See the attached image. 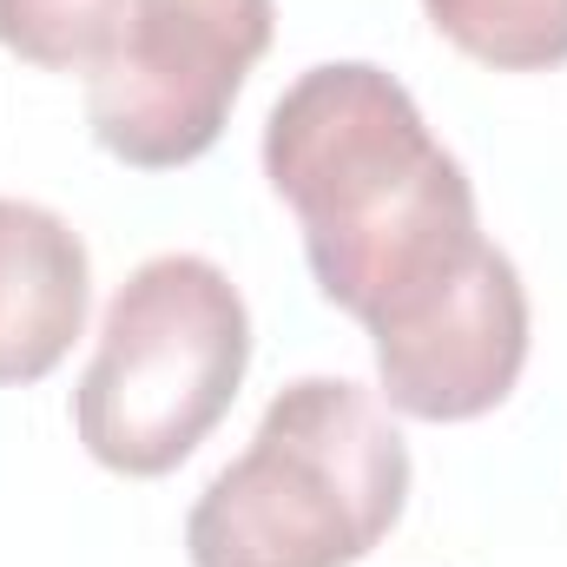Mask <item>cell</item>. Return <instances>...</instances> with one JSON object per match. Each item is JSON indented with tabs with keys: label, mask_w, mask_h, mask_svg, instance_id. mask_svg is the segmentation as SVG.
Instances as JSON below:
<instances>
[{
	"label": "cell",
	"mask_w": 567,
	"mask_h": 567,
	"mask_svg": "<svg viewBox=\"0 0 567 567\" xmlns=\"http://www.w3.org/2000/svg\"><path fill=\"white\" fill-rule=\"evenodd\" d=\"M265 178L303 231L317 297L363 330L416 303L475 245V185L410 86L370 60H323L265 120Z\"/></svg>",
	"instance_id": "1"
},
{
	"label": "cell",
	"mask_w": 567,
	"mask_h": 567,
	"mask_svg": "<svg viewBox=\"0 0 567 567\" xmlns=\"http://www.w3.org/2000/svg\"><path fill=\"white\" fill-rule=\"evenodd\" d=\"M410 508V442L343 377L284 383L185 515L192 567H357Z\"/></svg>",
	"instance_id": "2"
},
{
	"label": "cell",
	"mask_w": 567,
	"mask_h": 567,
	"mask_svg": "<svg viewBox=\"0 0 567 567\" xmlns=\"http://www.w3.org/2000/svg\"><path fill=\"white\" fill-rule=\"evenodd\" d=\"M245 370L251 310L238 284L198 251H158L106 303L73 429L100 468L158 482L225 423Z\"/></svg>",
	"instance_id": "3"
},
{
	"label": "cell",
	"mask_w": 567,
	"mask_h": 567,
	"mask_svg": "<svg viewBox=\"0 0 567 567\" xmlns=\"http://www.w3.org/2000/svg\"><path fill=\"white\" fill-rule=\"evenodd\" d=\"M271 33L278 0H126L106 60L86 73L93 140L133 172L205 158Z\"/></svg>",
	"instance_id": "4"
},
{
	"label": "cell",
	"mask_w": 567,
	"mask_h": 567,
	"mask_svg": "<svg viewBox=\"0 0 567 567\" xmlns=\"http://www.w3.org/2000/svg\"><path fill=\"white\" fill-rule=\"evenodd\" d=\"M370 343H377L383 403L396 416L475 423L502 410L528 363V290L515 258L482 238L416 303L370 323Z\"/></svg>",
	"instance_id": "5"
},
{
	"label": "cell",
	"mask_w": 567,
	"mask_h": 567,
	"mask_svg": "<svg viewBox=\"0 0 567 567\" xmlns=\"http://www.w3.org/2000/svg\"><path fill=\"white\" fill-rule=\"evenodd\" d=\"M93 310V258L80 231L33 205L0 198V390H27L66 363Z\"/></svg>",
	"instance_id": "6"
},
{
	"label": "cell",
	"mask_w": 567,
	"mask_h": 567,
	"mask_svg": "<svg viewBox=\"0 0 567 567\" xmlns=\"http://www.w3.org/2000/svg\"><path fill=\"white\" fill-rule=\"evenodd\" d=\"M429 27L495 66V73H548L567 66V0H423Z\"/></svg>",
	"instance_id": "7"
},
{
	"label": "cell",
	"mask_w": 567,
	"mask_h": 567,
	"mask_svg": "<svg viewBox=\"0 0 567 567\" xmlns=\"http://www.w3.org/2000/svg\"><path fill=\"white\" fill-rule=\"evenodd\" d=\"M126 20V0H0V47L40 73H93Z\"/></svg>",
	"instance_id": "8"
}]
</instances>
